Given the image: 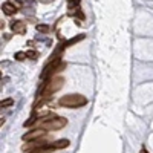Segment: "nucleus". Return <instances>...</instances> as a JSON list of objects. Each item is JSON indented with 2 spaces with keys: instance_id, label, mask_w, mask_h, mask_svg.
<instances>
[{
  "instance_id": "6e6552de",
  "label": "nucleus",
  "mask_w": 153,
  "mask_h": 153,
  "mask_svg": "<svg viewBox=\"0 0 153 153\" xmlns=\"http://www.w3.org/2000/svg\"><path fill=\"white\" fill-rule=\"evenodd\" d=\"M84 38H86V35H84V34H78V35H75V37H72L71 40L65 42V45H66V48H69V46H74V45H76V43H78V42L84 40Z\"/></svg>"
},
{
  "instance_id": "4468645a",
  "label": "nucleus",
  "mask_w": 153,
  "mask_h": 153,
  "mask_svg": "<svg viewBox=\"0 0 153 153\" xmlns=\"http://www.w3.org/2000/svg\"><path fill=\"white\" fill-rule=\"evenodd\" d=\"M9 3H12L17 9H20V8L23 6V0H9Z\"/></svg>"
},
{
  "instance_id": "1a4fd4ad",
  "label": "nucleus",
  "mask_w": 153,
  "mask_h": 153,
  "mask_svg": "<svg viewBox=\"0 0 153 153\" xmlns=\"http://www.w3.org/2000/svg\"><path fill=\"white\" fill-rule=\"evenodd\" d=\"M37 31L40 32V34H49L51 31H52V28L49 26V25H37Z\"/></svg>"
},
{
  "instance_id": "2eb2a0df",
  "label": "nucleus",
  "mask_w": 153,
  "mask_h": 153,
  "mask_svg": "<svg viewBox=\"0 0 153 153\" xmlns=\"http://www.w3.org/2000/svg\"><path fill=\"white\" fill-rule=\"evenodd\" d=\"M66 69V61H61L60 65L57 66V69H55V74H60L61 71H65Z\"/></svg>"
},
{
  "instance_id": "f03ea898",
  "label": "nucleus",
  "mask_w": 153,
  "mask_h": 153,
  "mask_svg": "<svg viewBox=\"0 0 153 153\" xmlns=\"http://www.w3.org/2000/svg\"><path fill=\"white\" fill-rule=\"evenodd\" d=\"M86 104H87V98L81 94H69V95H65L58 100V106L60 107H68V109L83 107Z\"/></svg>"
},
{
  "instance_id": "f3484780",
  "label": "nucleus",
  "mask_w": 153,
  "mask_h": 153,
  "mask_svg": "<svg viewBox=\"0 0 153 153\" xmlns=\"http://www.w3.org/2000/svg\"><path fill=\"white\" fill-rule=\"evenodd\" d=\"M139 153H147V152H146V150H141V152H139Z\"/></svg>"
},
{
  "instance_id": "20e7f679",
  "label": "nucleus",
  "mask_w": 153,
  "mask_h": 153,
  "mask_svg": "<svg viewBox=\"0 0 153 153\" xmlns=\"http://www.w3.org/2000/svg\"><path fill=\"white\" fill-rule=\"evenodd\" d=\"M45 135H46V130L45 129H34V130H31L28 133H25L22 138H23V141L32 143V141H38V139H42Z\"/></svg>"
},
{
  "instance_id": "dca6fc26",
  "label": "nucleus",
  "mask_w": 153,
  "mask_h": 153,
  "mask_svg": "<svg viewBox=\"0 0 153 153\" xmlns=\"http://www.w3.org/2000/svg\"><path fill=\"white\" fill-rule=\"evenodd\" d=\"M42 3H49V2H54V0H40Z\"/></svg>"
},
{
  "instance_id": "7ed1b4c3",
  "label": "nucleus",
  "mask_w": 153,
  "mask_h": 153,
  "mask_svg": "<svg viewBox=\"0 0 153 153\" xmlns=\"http://www.w3.org/2000/svg\"><path fill=\"white\" fill-rule=\"evenodd\" d=\"M68 124V120L63 117H54L52 120H49L46 123H43L38 129H45V130H60Z\"/></svg>"
},
{
  "instance_id": "f257e3e1",
  "label": "nucleus",
  "mask_w": 153,
  "mask_h": 153,
  "mask_svg": "<svg viewBox=\"0 0 153 153\" xmlns=\"http://www.w3.org/2000/svg\"><path fill=\"white\" fill-rule=\"evenodd\" d=\"M63 84H65V78H61V76H52L51 80H46L42 84L40 91H38V95L51 98V97H52V94L58 92L60 89L63 87Z\"/></svg>"
},
{
  "instance_id": "0eeeda50",
  "label": "nucleus",
  "mask_w": 153,
  "mask_h": 153,
  "mask_svg": "<svg viewBox=\"0 0 153 153\" xmlns=\"http://www.w3.org/2000/svg\"><path fill=\"white\" fill-rule=\"evenodd\" d=\"M2 9H3V12H5L6 16H14L16 12L19 11V9L14 6V5H12V3H9V2L3 3V5H2Z\"/></svg>"
},
{
  "instance_id": "ddd939ff",
  "label": "nucleus",
  "mask_w": 153,
  "mask_h": 153,
  "mask_svg": "<svg viewBox=\"0 0 153 153\" xmlns=\"http://www.w3.org/2000/svg\"><path fill=\"white\" fill-rule=\"evenodd\" d=\"M28 58H31V60H37L38 58V52L37 51H28Z\"/></svg>"
},
{
  "instance_id": "423d86ee",
  "label": "nucleus",
  "mask_w": 153,
  "mask_h": 153,
  "mask_svg": "<svg viewBox=\"0 0 153 153\" xmlns=\"http://www.w3.org/2000/svg\"><path fill=\"white\" fill-rule=\"evenodd\" d=\"M69 139H58V141L52 143V144H49V147L52 149V150H60V149H66L69 146Z\"/></svg>"
},
{
  "instance_id": "39448f33",
  "label": "nucleus",
  "mask_w": 153,
  "mask_h": 153,
  "mask_svg": "<svg viewBox=\"0 0 153 153\" xmlns=\"http://www.w3.org/2000/svg\"><path fill=\"white\" fill-rule=\"evenodd\" d=\"M11 31L12 32H16L19 35H23L25 32H26V23H25L23 20H14V22H11Z\"/></svg>"
},
{
  "instance_id": "f8f14e48",
  "label": "nucleus",
  "mask_w": 153,
  "mask_h": 153,
  "mask_svg": "<svg viewBox=\"0 0 153 153\" xmlns=\"http://www.w3.org/2000/svg\"><path fill=\"white\" fill-rule=\"evenodd\" d=\"M16 60H19V61H23L25 58H28V54L26 52H16Z\"/></svg>"
},
{
  "instance_id": "9b49d317",
  "label": "nucleus",
  "mask_w": 153,
  "mask_h": 153,
  "mask_svg": "<svg viewBox=\"0 0 153 153\" xmlns=\"http://www.w3.org/2000/svg\"><path fill=\"white\" fill-rule=\"evenodd\" d=\"M12 104H14V100H12V98H6V100H2L0 107H11Z\"/></svg>"
},
{
  "instance_id": "9d476101",
  "label": "nucleus",
  "mask_w": 153,
  "mask_h": 153,
  "mask_svg": "<svg viewBox=\"0 0 153 153\" xmlns=\"http://www.w3.org/2000/svg\"><path fill=\"white\" fill-rule=\"evenodd\" d=\"M69 16H75V17H78V19L84 20V14L81 12V9H80V8H74V11H71V12H69Z\"/></svg>"
}]
</instances>
